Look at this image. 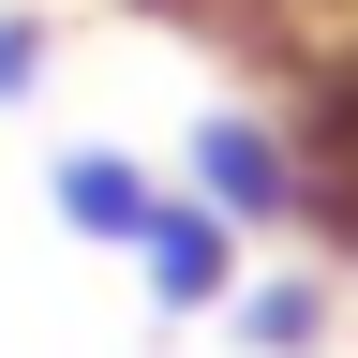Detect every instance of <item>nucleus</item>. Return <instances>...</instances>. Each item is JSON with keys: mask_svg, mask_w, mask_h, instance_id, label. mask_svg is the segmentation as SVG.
I'll use <instances>...</instances> for the list:
<instances>
[{"mask_svg": "<svg viewBox=\"0 0 358 358\" xmlns=\"http://www.w3.org/2000/svg\"><path fill=\"white\" fill-rule=\"evenodd\" d=\"M134 15H224V0H134Z\"/></svg>", "mask_w": 358, "mask_h": 358, "instance_id": "obj_7", "label": "nucleus"}, {"mask_svg": "<svg viewBox=\"0 0 358 358\" xmlns=\"http://www.w3.org/2000/svg\"><path fill=\"white\" fill-rule=\"evenodd\" d=\"M329 313H343V284H329V268H239L224 329H239L254 358H329Z\"/></svg>", "mask_w": 358, "mask_h": 358, "instance_id": "obj_5", "label": "nucleus"}, {"mask_svg": "<svg viewBox=\"0 0 358 358\" xmlns=\"http://www.w3.org/2000/svg\"><path fill=\"white\" fill-rule=\"evenodd\" d=\"M150 194H164V179L134 150H60V164H45V209H60V239H90V254H134Z\"/></svg>", "mask_w": 358, "mask_h": 358, "instance_id": "obj_3", "label": "nucleus"}, {"mask_svg": "<svg viewBox=\"0 0 358 358\" xmlns=\"http://www.w3.org/2000/svg\"><path fill=\"white\" fill-rule=\"evenodd\" d=\"M239 268H254V239L164 179L150 224H134V284H150V313H224V299H239Z\"/></svg>", "mask_w": 358, "mask_h": 358, "instance_id": "obj_2", "label": "nucleus"}, {"mask_svg": "<svg viewBox=\"0 0 358 358\" xmlns=\"http://www.w3.org/2000/svg\"><path fill=\"white\" fill-rule=\"evenodd\" d=\"M299 164H313V224L358 254V45L313 75V105H299Z\"/></svg>", "mask_w": 358, "mask_h": 358, "instance_id": "obj_4", "label": "nucleus"}, {"mask_svg": "<svg viewBox=\"0 0 358 358\" xmlns=\"http://www.w3.org/2000/svg\"><path fill=\"white\" fill-rule=\"evenodd\" d=\"M45 60H60V15H45V0H0V105H30Z\"/></svg>", "mask_w": 358, "mask_h": 358, "instance_id": "obj_6", "label": "nucleus"}, {"mask_svg": "<svg viewBox=\"0 0 358 358\" xmlns=\"http://www.w3.org/2000/svg\"><path fill=\"white\" fill-rule=\"evenodd\" d=\"M179 194H194V209H224L239 239H284V224H313L299 120H268V105H209V120H194V164H179Z\"/></svg>", "mask_w": 358, "mask_h": 358, "instance_id": "obj_1", "label": "nucleus"}]
</instances>
